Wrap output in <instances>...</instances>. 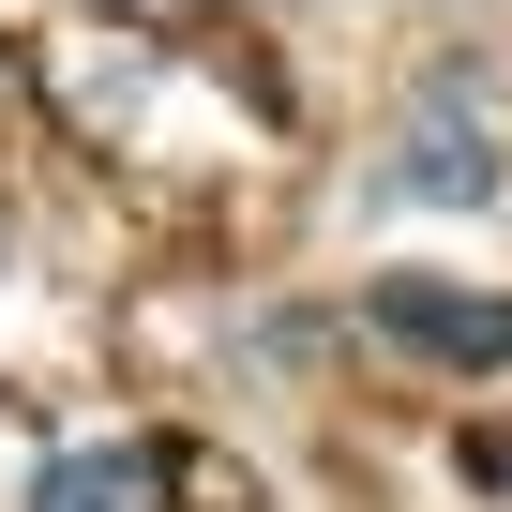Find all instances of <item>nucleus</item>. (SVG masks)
I'll return each instance as SVG.
<instances>
[{
  "mask_svg": "<svg viewBox=\"0 0 512 512\" xmlns=\"http://www.w3.org/2000/svg\"><path fill=\"white\" fill-rule=\"evenodd\" d=\"M362 317H377L392 347L452 362V377H497V362H512V287H452V272H377V287H362Z\"/></svg>",
  "mask_w": 512,
  "mask_h": 512,
  "instance_id": "nucleus-1",
  "label": "nucleus"
},
{
  "mask_svg": "<svg viewBox=\"0 0 512 512\" xmlns=\"http://www.w3.org/2000/svg\"><path fill=\"white\" fill-rule=\"evenodd\" d=\"M392 196H437V211H482V196H497V136L452 121V76L422 91V121H407V151H392Z\"/></svg>",
  "mask_w": 512,
  "mask_h": 512,
  "instance_id": "nucleus-2",
  "label": "nucleus"
},
{
  "mask_svg": "<svg viewBox=\"0 0 512 512\" xmlns=\"http://www.w3.org/2000/svg\"><path fill=\"white\" fill-rule=\"evenodd\" d=\"M31 512H166V452L151 437H76L31 467Z\"/></svg>",
  "mask_w": 512,
  "mask_h": 512,
  "instance_id": "nucleus-3",
  "label": "nucleus"
}]
</instances>
